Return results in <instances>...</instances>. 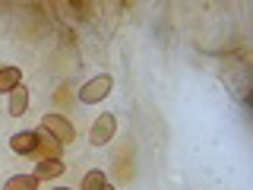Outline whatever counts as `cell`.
Instances as JSON below:
<instances>
[{"mask_svg":"<svg viewBox=\"0 0 253 190\" xmlns=\"http://www.w3.org/2000/svg\"><path fill=\"white\" fill-rule=\"evenodd\" d=\"M111 86H114V79H111L108 73L95 76V79H89V83L79 89V101H83V105H95V101H101V98L111 95Z\"/></svg>","mask_w":253,"mask_h":190,"instance_id":"obj_1","label":"cell"},{"mask_svg":"<svg viewBox=\"0 0 253 190\" xmlns=\"http://www.w3.org/2000/svg\"><path fill=\"white\" fill-rule=\"evenodd\" d=\"M42 127H44V130H47V133H51L54 140L60 142V146H67V142L76 137L73 124H70V121H67L63 114H44V117H42Z\"/></svg>","mask_w":253,"mask_h":190,"instance_id":"obj_2","label":"cell"},{"mask_svg":"<svg viewBox=\"0 0 253 190\" xmlns=\"http://www.w3.org/2000/svg\"><path fill=\"white\" fill-rule=\"evenodd\" d=\"M114 130H117V117L114 114H101L89 130V142L92 146H108V142L114 140Z\"/></svg>","mask_w":253,"mask_h":190,"instance_id":"obj_3","label":"cell"},{"mask_svg":"<svg viewBox=\"0 0 253 190\" xmlns=\"http://www.w3.org/2000/svg\"><path fill=\"white\" fill-rule=\"evenodd\" d=\"M35 137H38V149H35L32 155H38V162H44V158H60V149H63V146H60V142H57V140L51 137V133L44 130L42 124H38Z\"/></svg>","mask_w":253,"mask_h":190,"instance_id":"obj_4","label":"cell"},{"mask_svg":"<svg viewBox=\"0 0 253 190\" xmlns=\"http://www.w3.org/2000/svg\"><path fill=\"white\" fill-rule=\"evenodd\" d=\"M10 149H13V152H19V155H32V152L38 149V137H35V130H19V133H13Z\"/></svg>","mask_w":253,"mask_h":190,"instance_id":"obj_5","label":"cell"},{"mask_svg":"<svg viewBox=\"0 0 253 190\" xmlns=\"http://www.w3.org/2000/svg\"><path fill=\"white\" fill-rule=\"evenodd\" d=\"M63 171H67V165H63L60 158H44V162L35 165V171H32V174H35L38 181H51V178H60Z\"/></svg>","mask_w":253,"mask_h":190,"instance_id":"obj_6","label":"cell"},{"mask_svg":"<svg viewBox=\"0 0 253 190\" xmlns=\"http://www.w3.org/2000/svg\"><path fill=\"white\" fill-rule=\"evenodd\" d=\"M29 108V89L26 86H16V89L10 92V105H6V111H10V117H22Z\"/></svg>","mask_w":253,"mask_h":190,"instance_id":"obj_7","label":"cell"},{"mask_svg":"<svg viewBox=\"0 0 253 190\" xmlns=\"http://www.w3.org/2000/svg\"><path fill=\"white\" fill-rule=\"evenodd\" d=\"M16 86H22V70L19 67H3L0 70V95H10Z\"/></svg>","mask_w":253,"mask_h":190,"instance_id":"obj_8","label":"cell"},{"mask_svg":"<svg viewBox=\"0 0 253 190\" xmlns=\"http://www.w3.org/2000/svg\"><path fill=\"white\" fill-rule=\"evenodd\" d=\"M3 190H38V178L35 174H13V178H6Z\"/></svg>","mask_w":253,"mask_h":190,"instance_id":"obj_9","label":"cell"},{"mask_svg":"<svg viewBox=\"0 0 253 190\" xmlns=\"http://www.w3.org/2000/svg\"><path fill=\"white\" fill-rule=\"evenodd\" d=\"M105 184H108V178H105L101 171H89V174L83 178V187H79V190H101Z\"/></svg>","mask_w":253,"mask_h":190,"instance_id":"obj_10","label":"cell"},{"mask_svg":"<svg viewBox=\"0 0 253 190\" xmlns=\"http://www.w3.org/2000/svg\"><path fill=\"white\" fill-rule=\"evenodd\" d=\"M101 190H114V187H111V184H105V187H101Z\"/></svg>","mask_w":253,"mask_h":190,"instance_id":"obj_11","label":"cell"},{"mask_svg":"<svg viewBox=\"0 0 253 190\" xmlns=\"http://www.w3.org/2000/svg\"><path fill=\"white\" fill-rule=\"evenodd\" d=\"M57 190H73V187H57Z\"/></svg>","mask_w":253,"mask_h":190,"instance_id":"obj_12","label":"cell"}]
</instances>
